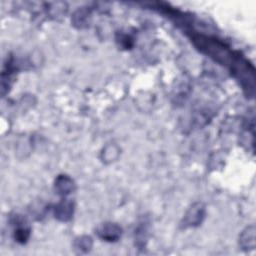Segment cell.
Returning a JSON list of instances; mask_svg holds the SVG:
<instances>
[{"label": "cell", "instance_id": "cell-4", "mask_svg": "<svg viewBox=\"0 0 256 256\" xmlns=\"http://www.w3.org/2000/svg\"><path fill=\"white\" fill-rule=\"evenodd\" d=\"M55 188L58 192V194L61 195H68L71 193V191L74 189V184L72 179H70L66 175H60L56 179L55 182Z\"/></svg>", "mask_w": 256, "mask_h": 256}, {"label": "cell", "instance_id": "cell-1", "mask_svg": "<svg viewBox=\"0 0 256 256\" xmlns=\"http://www.w3.org/2000/svg\"><path fill=\"white\" fill-rule=\"evenodd\" d=\"M204 217H205V206L202 203H195L186 212L181 223L182 228L195 227L201 224Z\"/></svg>", "mask_w": 256, "mask_h": 256}, {"label": "cell", "instance_id": "cell-5", "mask_svg": "<svg viewBox=\"0 0 256 256\" xmlns=\"http://www.w3.org/2000/svg\"><path fill=\"white\" fill-rule=\"evenodd\" d=\"M17 227L14 231V237H15V240L17 242H19L21 244H24L27 242V240L29 239V236H30V228L26 227L25 225L22 226L20 225L21 223L19 221H17Z\"/></svg>", "mask_w": 256, "mask_h": 256}, {"label": "cell", "instance_id": "cell-7", "mask_svg": "<svg viewBox=\"0 0 256 256\" xmlns=\"http://www.w3.org/2000/svg\"><path fill=\"white\" fill-rule=\"evenodd\" d=\"M75 247L77 249H79L80 251L83 252H87L90 250V248L92 247V241H91V238L87 237V236H83L80 237L79 239H77L75 241Z\"/></svg>", "mask_w": 256, "mask_h": 256}, {"label": "cell", "instance_id": "cell-3", "mask_svg": "<svg viewBox=\"0 0 256 256\" xmlns=\"http://www.w3.org/2000/svg\"><path fill=\"white\" fill-rule=\"evenodd\" d=\"M74 211V204L69 200H62L55 207V217L61 221L69 220Z\"/></svg>", "mask_w": 256, "mask_h": 256}, {"label": "cell", "instance_id": "cell-6", "mask_svg": "<svg viewBox=\"0 0 256 256\" xmlns=\"http://www.w3.org/2000/svg\"><path fill=\"white\" fill-rule=\"evenodd\" d=\"M248 242H251L252 244H254V227H249L247 228L241 235L240 238V244L243 248H250Z\"/></svg>", "mask_w": 256, "mask_h": 256}, {"label": "cell", "instance_id": "cell-2", "mask_svg": "<svg viewBox=\"0 0 256 256\" xmlns=\"http://www.w3.org/2000/svg\"><path fill=\"white\" fill-rule=\"evenodd\" d=\"M98 236L105 241H117L121 236V228L115 223H103L97 229Z\"/></svg>", "mask_w": 256, "mask_h": 256}]
</instances>
